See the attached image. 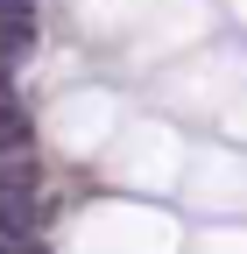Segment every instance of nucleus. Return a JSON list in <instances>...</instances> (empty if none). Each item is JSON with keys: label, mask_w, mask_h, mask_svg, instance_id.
I'll use <instances>...</instances> for the list:
<instances>
[{"label": "nucleus", "mask_w": 247, "mask_h": 254, "mask_svg": "<svg viewBox=\"0 0 247 254\" xmlns=\"http://www.w3.org/2000/svg\"><path fill=\"white\" fill-rule=\"evenodd\" d=\"M0 155H7V163H14V155H28V106L14 99L7 85H0Z\"/></svg>", "instance_id": "nucleus-1"}]
</instances>
